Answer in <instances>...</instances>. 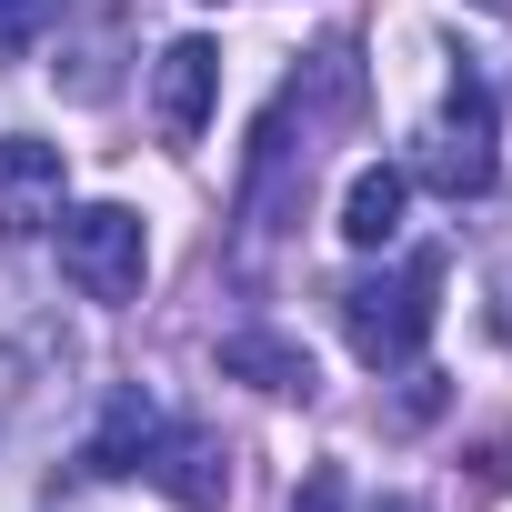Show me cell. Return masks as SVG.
<instances>
[{
  "mask_svg": "<svg viewBox=\"0 0 512 512\" xmlns=\"http://www.w3.org/2000/svg\"><path fill=\"white\" fill-rule=\"evenodd\" d=\"M432 312H442V262L432 251H412L402 272H362L342 282V332L372 372H402L422 342H432Z\"/></svg>",
  "mask_w": 512,
  "mask_h": 512,
  "instance_id": "6da1fadb",
  "label": "cell"
},
{
  "mask_svg": "<svg viewBox=\"0 0 512 512\" xmlns=\"http://www.w3.org/2000/svg\"><path fill=\"white\" fill-rule=\"evenodd\" d=\"M51 231H61V272H71L81 302H141V282H151V231H141L131 201H81V211H61Z\"/></svg>",
  "mask_w": 512,
  "mask_h": 512,
  "instance_id": "7a4b0ae2",
  "label": "cell"
},
{
  "mask_svg": "<svg viewBox=\"0 0 512 512\" xmlns=\"http://www.w3.org/2000/svg\"><path fill=\"white\" fill-rule=\"evenodd\" d=\"M492 171H502V151H492V91H482V71H452L442 121L422 131V181L452 191V201H482Z\"/></svg>",
  "mask_w": 512,
  "mask_h": 512,
  "instance_id": "3957f363",
  "label": "cell"
},
{
  "mask_svg": "<svg viewBox=\"0 0 512 512\" xmlns=\"http://www.w3.org/2000/svg\"><path fill=\"white\" fill-rule=\"evenodd\" d=\"M211 101H221V51L191 31V41H171V51L151 61V121H161V141L191 151V141L211 131Z\"/></svg>",
  "mask_w": 512,
  "mask_h": 512,
  "instance_id": "277c9868",
  "label": "cell"
},
{
  "mask_svg": "<svg viewBox=\"0 0 512 512\" xmlns=\"http://www.w3.org/2000/svg\"><path fill=\"white\" fill-rule=\"evenodd\" d=\"M61 191H71L61 141H0V241L51 231V221H61Z\"/></svg>",
  "mask_w": 512,
  "mask_h": 512,
  "instance_id": "5b68a950",
  "label": "cell"
},
{
  "mask_svg": "<svg viewBox=\"0 0 512 512\" xmlns=\"http://www.w3.org/2000/svg\"><path fill=\"white\" fill-rule=\"evenodd\" d=\"M181 512H221V492H231V452H221V432H201V422H161V442H151V462H141Z\"/></svg>",
  "mask_w": 512,
  "mask_h": 512,
  "instance_id": "8992f818",
  "label": "cell"
},
{
  "mask_svg": "<svg viewBox=\"0 0 512 512\" xmlns=\"http://www.w3.org/2000/svg\"><path fill=\"white\" fill-rule=\"evenodd\" d=\"M402 211H412V181H402L392 161H372V171H352V191H342V241H352V251H392V241H402Z\"/></svg>",
  "mask_w": 512,
  "mask_h": 512,
  "instance_id": "52a82bcc",
  "label": "cell"
},
{
  "mask_svg": "<svg viewBox=\"0 0 512 512\" xmlns=\"http://www.w3.org/2000/svg\"><path fill=\"white\" fill-rule=\"evenodd\" d=\"M221 372L251 382V392H282V402L302 392V402H312V352L282 342V332H231V342H221Z\"/></svg>",
  "mask_w": 512,
  "mask_h": 512,
  "instance_id": "ba28073f",
  "label": "cell"
},
{
  "mask_svg": "<svg viewBox=\"0 0 512 512\" xmlns=\"http://www.w3.org/2000/svg\"><path fill=\"white\" fill-rule=\"evenodd\" d=\"M151 442H161V412H151V392H111V412H101V432H91V472L101 482H121V472H141L151 462Z\"/></svg>",
  "mask_w": 512,
  "mask_h": 512,
  "instance_id": "9c48e42d",
  "label": "cell"
},
{
  "mask_svg": "<svg viewBox=\"0 0 512 512\" xmlns=\"http://www.w3.org/2000/svg\"><path fill=\"white\" fill-rule=\"evenodd\" d=\"M51 11H61V0H0V61H11V51H31V41L51 31Z\"/></svg>",
  "mask_w": 512,
  "mask_h": 512,
  "instance_id": "30bf717a",
  "label": "cell"
},
{
  "mask_svg": "<svg viewBox=\"0 0 512 512\" xmlns=\"http://www.w3.org/2000/svg\"><path fill=\"white\" fill-rule=\"evenodd\" d=\"M292 512H342V472H312V482H302V502H292Z\"/></svg>",
  "mask_w": 512,
  "mask_h": 512,
  "instance_id": "8fae6325",
  "label": "cell"
},
{
  "mask_svg": "<svg viewBox=\"0 0 512 512\" xmlns=\"http://www.w3.org/2000/svg\"><path fill=\"white\" fill-rule=\"evenodd\" d=\"M372 512H432V502H402V492H392V502H372Z\"/></svg>",
  "mask_w": 512,
  "mask_h": 512,
  "instance_id": "7c38bea8",
  "label": "cell"
},
{
  "mask_svg": "<svg viewBox=\"0 0 512 512\" xmlns=\"http://www.w3.org/2000/svg\"><path fill=\"white\" fill-rule=\"evenodd\" d=\"M472 11H492V21H512V0H472Z\"/></svg>",
  "mask_w": 512,
  "mask_h": 512,
  "instance_id": "4fadbf2b",
  "label": "cell"
}]
</instances>
